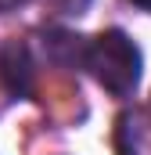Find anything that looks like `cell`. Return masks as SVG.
Segmentation results:
<instances>
[{
	"instance_id": "6da1fadb",
	"label": "cell",
	"mask_w": 151,
	"mask_h": 155,
	"mask_svg": "<svg viewBox=\"0 0 151 155\" xmlns=\"http://www.w3.org/2000/svg\"><path fill=\"white\" fill-rule=\"evenodd\" d=\"M83 61L90 69V76L97 79L108 94L126 97L137 90L140 83V51L137 43L126 36L122 29H104L86 43Z\"/></svg>"
},
{
	"instance_id": "7a4b0ae2",
	"label": "cell",
	"mask_w": 151,
	"mask_h": 155,
	"mask_svg": "<svg viewBox=\"0 0 151 155\" xmlns=\"http://www.w3.org/2000/svg\"><path fill=\"white\" fill-rule=\"evenodd\" d=\"M0 79H4L7 94H14V97H29L33 94V58H29L25 43L7 40L0 47Z\"/></svg>"
},
{
	"instance_id": "3957f363",
	"label": "cell",
	"mask_w": 151,
	"mask_h": 155,
	"mask_svg": "<svg viewBox=\"0 0 151 155\" xmlns=\"http://www.w3.org/2000/svg\"><path fill=\"white\" fill-rule=\"evenodd\" d=\"M133 4H140V7H151V0H133Z\"/></svg>"
}]
</instances>
